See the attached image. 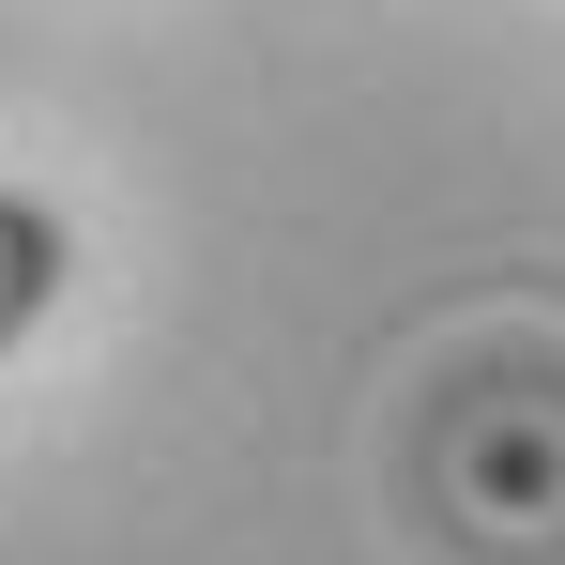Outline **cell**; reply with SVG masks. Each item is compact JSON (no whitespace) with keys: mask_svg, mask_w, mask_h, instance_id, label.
<instances>
[{"mask_svg":"<svg viewBox=\"0 0 565 565\" xmlns=\"http://www.w3.org/2000/svg\"><path fill=\"white\" fill-rule=\"evenodd\" d=\"M62 276H77V230H62V199H31V184H0V352L62 306Z\"/></svg>","mask_w":565,"mask_h":565,"instance_id":"obj_1","label":"cell"}]
</instances>
